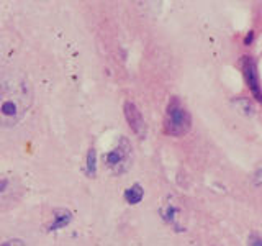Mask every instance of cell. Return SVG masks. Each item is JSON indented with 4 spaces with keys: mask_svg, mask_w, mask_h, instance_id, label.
I'll use <instances>...</instances> for the list:
<instances>
[{
    "mask_svg": "<svg viewBox=\"0 0 262 246\" xmlns=\"http://www.w3.org/2000/svg\"><path fill=\"white\" fill-rule=\"evenodd\" d=\"M248 246H260V236L257 233H252L248 240Z\"/></svg>",
    "mask_w": 262,
    "mask_h": 246,
    "instance_id": "11",
    "label": "cell"
},
{
    "mask_svg": "<svg viewBox=\"0 0 262 246\" xmlns=\"http://www.w3.org/2000/svg\"><path fill=\"white\" fill-rule=\"evenodd\" d=\"M0 246H27L21 238H8V240H4L0 243Z\"/></svg>",
    "mask_w": 262,
    "mask_h": 246,
    "instance_id": "10",
    "label": "cell"
},
{
    "mask_svg": "<svg viewBox=\"0 0 262 246\" xmlns=\"http://www.w3.org/2000/svg\"><path fill=\"white\" fill-rule=\"evenodd\" d=\"M159 213L166 223L176 232H185L188 225V212L184 200L176 194H167L161 202Z\"/></svg>",
    "mask_w": 262,
    "mask_h": 246,
    "instance_id": "4",
    "label": "cell"
},
{
    "mask_svg": "<svg viewBox=\"0 0 262 246\" xmlns=\"http://www.w3.org/2000/svg\"><path fill=\"white\" fill-rule=\"evenodd\" d=\"M162 128L164 133L174 138L187 135L192 128V115L188 112L187 105L177 95L170 97V100L167 102Z\"/></svg>",
    "mask_w": 262,
    "mask_h": 246,
    "instance_id": "2",
    "label": "cell"
},
{
    "mask_svg": "<svg viewBox=\"0 0 262 246\" xmlns=\"http://www.w3.org/2000/svg\"><path fill=\"white\" fill-rule=\"evenodd\" d=\"M241 68H243L244 79L248 82V87L252 92L254 98L260 100V84H259V72H257L256 61H254L251 56H243Z\"/></svg>",
    "mask_w": 262,
    "mask_h": 246,
    "instance_id": "6",
    "label": "cell"
},
{
    "mask_svg": "<svg viewBox=\"0 0 262 246\" xmlns=\"http://www.w3.org/2000/svg\"><path fill=\"white\" fill-rule=\"evenodd\" d=\"M72 220V212L68 209H56L53 210V220L51 223L48 225L49 232H56V230H61L64 227H68Z\"/></svg>",
    "mask_w": 262,
    "mask_h": 246,
    "instance_id": "7",
    "label": "cell"
},
{
    "mask_svg": "<svg viewBox=\"0 0 262 246\" xmlns=\"http://www.w3.org/2000/svg\"><path fill=\"white\" fill-rule=\"evenodd\" d=\"M33 86L18 71L0 76V128H13L27 117L33 105Z\"/></svg>",
    "mask_w": 262,
    "mask_h": 246,
    "instance_id": "1",
    "label": "cell"
},
{
    "mask_svg": "<svg viewBox=\"0 0 262 246\" xmlns=\"http://www.w3.org/2000/svg\"><path fill=\"white\" fill-rule=\"evenodd\" d=\"M105 168L113 176H121L131 168L133 162V146L126 136H120L112 150L103 156Z\"/></svg>",
    "mask_w": 262,
    "mask_h": 246,
    "instance_id": "3",
    "label": "cell"
},
{
    "mask_svg": "<svg viewBox=\"0 0 262 246\" xmlns=\"http://www.w3.org/2000/svg\"><path fill=\"white\" fill-rule=\"evenodd\" d=\"M143 197H144V191H143V187L141 184H133V186H129L126 191H125V200L129 203V205H136L143 200Z\"/></svg>",
    "mask_w": 262,
    "mask_h": 246,
    "instance_id": "8",
    "label": "cell"
},
{
    "mask_svg": "<svg viewBox=\"0 0 262 246\" xmlns=\"http://www.w3.org/2000/svg\"><path fill=\"white\" fill-rule=\"evenodd\" d=\"M123 110H125V117H126V121L131 131H133L136 136L143 138L146 135V123H144V117L141 110H139V107L135 102L126 100L125 105H123Z\"/></svg>",
    "mask_w": 262,
    "mask_h": 246,
    "instance_id": "5",
    "label": "cell"
},
{
    "mask_svg": "<svg viewBox=\"0 0 262 246\" xmlns=\"http://www.w3.org/2000/svg\"><path fill=\"white\" fill-rule=\"evenodd\" d=\"M85 174L89 177H95V174H97V153H95V148H89L87 162H85Z\"/></svg>",
    "mask_w": 262,
    "mask_h": 246,
    "instance_id": "9",
    "label": "cell"
}]
</instances>
